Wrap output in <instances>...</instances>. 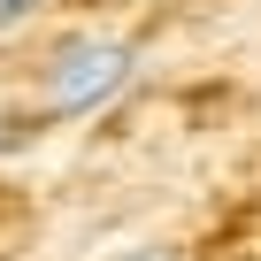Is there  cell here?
Instances as JSON below:
<instances>
[{
  "label": "cell",
  "instance_id": "cell-2",
  "mask_svg": "<svg viewBox=\"0 0 261 261\" xmlns=\"http://www.w3.org/2000/svg\"><path fill=\"white\" fill-rule=\"evenodd\" d=\"M31 130H39V108H8V115H0V154H23Z\"/></svg>",
  "mask_w": 261,
  "mask_h": 261
},
{
  "label": "cell",
  "instance_id": "cell-1",
  "mask_svg": "<svg viewBox=\"0 0 261 261\" xmlns=\"http://www.w3.org/2000/svg\"><path fill=\"white\" fill-rule=\"evenodd\" d=\"M139 62H146V46L130 31H115V23L62 31L46 46V62H39V123H85V115H100L108 100L130 92Z\"/></svg>",
  "mask_w": 261,
  "mask_h": 261
},
{
  "label": "cell",
  "instance_id": "cell-3",
  "mask_svg": "<svg viewBox=\"0 0 261 261\" xmlns=\"http://www.w3.org/2000/svg\"><path fill=\"white\" fill-rule=\"evenodd\" d=\"M46 16V0H0V39H16L23 23H39Z\"/></svg>",
  "mask_w": 261,
  "mask_h": 261
}]
</instances>
